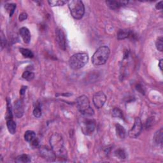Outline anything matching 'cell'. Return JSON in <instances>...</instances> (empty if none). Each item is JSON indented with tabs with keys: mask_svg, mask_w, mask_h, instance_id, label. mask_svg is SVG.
<instances>
[{
	"mask_svg": "<svg viewBox=\"0 0 163 163\" xmlns=\"http://www.w3.org/2000/svg\"><path fill=\"white\" fill-rule=\"evenodd\" d=\"M50 143L52 150L56 156L63 158L65 156L66 151L64 147L63 139L59 134H54L51 137Z\"/></svg>",
	"mask_w": 163,
	"mask_h": 163,
	"instance_id": "1",
	"label": "cell"
},
{
	"mask_svg": "<svg viewBox=\"0 0 163 163\" xmlns=\"http://www.w3.org/2000/svg\"><path fill=\"white\" fill-rule=\"evenodd\" d=\"M110 51L106 46L98 48L92 57V63L94 66H101L105 64L108 59Z\"/></svg>",
	"mask_w": 163,
	"mask_h": 163,
	"instance_id": "2",
	"label": "cell"
},
{
	"mask_svg": "<svg viewBox=\"0 0 163 163\" xmlns=\"http://www.w3.org/2000/svg\"><path fill=\"white\" fill-rule=\"evenodd\" d=\"M78 110L84 116L92 117L94 112L90 106V101L86 96H80L77 99L76 101Z\"/></svg>",
	"mask_w": 163,
	"mask_h": 163,
	"instance_id": "3",
	"label": "cell"
},
{
	"mask_svg": "<svg viewBox=\"0 0 163 163\" xmlns=\"http://www.w3.org/2000/svg\"><path fill=\"white\" fill-rule=\"evenodd\" d=\"M68 7L71 15L76 19H80L85 13V7L80 0H71L68 1Z\"/></svg>",
	"mask_w": 163,
	"mask_h": 163,
	"instance_id": "4",
	"label": "cell"
},
{
	"mask_svg": "<svg viewBox=\"0 0 163 163\" xmlns=\"http://www.w3.org/2000/svg\"><path fill=\"white\" fill-rule=\"evenodd\" d=\"M89 56L86 53H78L72 56L69 61L70 68L73 69H79L88 62Z\"/></svg>",
	"mask_w": 163,
	"mask_h": 163,
	"instance_id": "5",
	"label": "cell"
},
{
	"mask_svg": "<svg viewBox=\"0 0 163 163\" xmlns=\"http://www.w3.org/2000/svg\"><path fill=\"white\" fill-rule=\"evenodd\" d=\"M90 117H91L84 116V117L80 119L79 122L82 131L86 135H92L93 132L94 131L96 127V123L94 120Z\"/></svg>",
	"mask_w": 163,
	"mask_h": 163,
	"instance_id": "6",
	"label": "cell"
},
{
	"mask_svg": "<svg viewBox=\"0 0 163 163\" xmlns=\"http://www.w3.org/2000/svg\"><path fill=\"white\" fill-rule=\"evenodd\" d=\"M142 130V123L139 117H136L131 129L129 131V136L132 138H136L139 135Z\"/></svg>",
	"mask_w": 163,
	"mask_h": 163,
	"instance_id": "7",
	"label": "cell"
},
{
	"mask_svg": "<svg viewBox=\"0 0 163 163\" xmlns=\"http://www.w3.org/2000/svg\"><path fill=\"white\" fill-rule=\"evenodd\" d=\"M93 103L97 108H101L105 103L106 100V95L102 91L98 92L93 96Z\"/></svg>",
	"mask_w": 163,
	"mask_h": 163,
	"instance_id": "8",
	"label": "cell"
},
{
	"mask_svg": "<svg viewBox=\"0 0 163 163\" xmlns=\"http://www.w3.org/2000/svg\"><path fill=\"white\" fill-rule=\"evenodd\" d=\"M56 40L58 43V45L60 48L62 50H66V40L65 37V34L63 31L61 29H58L56 32Z\"/></svg>",
	"mask_w": 163,
	"mask_h": 163,
	"instance_id": "9",
	"label": "cell"
},
{
	"mask_svg": "<svg viewBox=\"0 0 163 163\" xmlns=\"http://www.w3.org/2000/svg\"><path fill=\"white\" fill-rule=\"evenodd\" d=\"M24 103L22 100H19L16 101L14 106V113L17 118H20L22 117L24 112Z\"/></svg>",
	"mask_w": 163,
	"mask_h": 163,
	"instance_id": "10",
	"label": "cell"
},
{
	"mask_svg": "<svg viewBox=\"0 0 163 163\" xmlns=\"http://www.w3.org/2000/svg\"><path fill=\"white\" fill-rule=\"evenodd\" d=\"M20 35L21 36L22 40H24V43H30L31 40V33L30 32V30H28L27 28L23 27L20 29L19 30Z\"/></svg>",
	"mask_w": 163,
	"mask_h": 163,
	"instance_id": "11",
	"label": "cell"
},
{
	"mask_svg": "<svg viewBox=\"0 0 163 163\" xmlns=\"http://www.w3.org/2000/svg\"><path fill=\"white\" fill-rule=\"evenodd\" d=\"M42 156L46 159H48L49 161H53V159L56 158V155L54 153L53 151L48 149V148H42V150H40Z\"/></svg>",
	"mask_w": 163,
	"mask_h": 163,
	"instance_id": "12",
	"label": "cell"
},
{
	"mask_svg": "<svg viewBox=\"0 0 163 163\" xmlns=\"http://www.w3.org/2000/svg\"><path fill=\"white\" fill-rule=\"evenodd\" d=\"M128 1H106V3L112 9H117V8L126 5Z\"/></svg>",
	"mask_w": 163,
	"mask_h": 163,
	"instance_id": "13",
	"label": "cell"
},
{
	"mask_svg": "<svg viewBox=\"0 0 163 163\" xmlns=\"http://www.w3.org/2000/svg\"><path fill=\"white\" fill-rule=\"evenodd\" d=\"M7 126L8 131L11 134H15L16 132V123L13 119L7 121Z\"/></svg>",
	"mask_w": 163,
	"mask_h": 163,
	"instance_id": "14",
	"label": "cell"
},
{
	"mask_svg": "<svg viewBox=\"0 0 163 163\" xmlns=\"http://www.w3.org/2000/svg\"><path fill=\"white\" fill-rule=\"evenodd\" d=\"M116 133L117 135L120 138L123 139L126 137V131L123 126H122L120 124L116 125Z\"/></svg>",
	"mask_w": 163,
	"mask_h": 163,
	"instance_id": "15",
	"label": "cell"
},
{
	"mask_svg": "<svg viewBox=\"0 0 163 163\" xmlns=\"http://www.w3.org/2000/svg\"><path fill=\"white\" fill-rule=\"evenodd\" d=\"M36 138V134L33 131H27L24 134V139L28 142L31 143Z\"/></svg>",
	"mask_w": 163,
	"mask_h": 163,
	"instance_id": "16",
	"label": "cell"
},
{
	"mask_svg": "<svg viewBox=\"0 0 163 163\" xmlns=\"http://www.w3.org/2000/svg\"><path fill=\"white\" fill-rule=\"evenodd\" d=\"M131 34V32L129 30H120L117 34V38L119 40H124L130 36Z\"/></svg>",
	"mask_w": 163,
	"mask_h": 163,
	"instance_id": "17",
	"label": "cell"
},
{
	"mask_svg": "<svg viewBox=\"0 0 163 163\" xmlns=\"http://www.w3.org/2000/svg\"><path fill=\"white\" fill-rule=\"evenodd\" d=\"M12 115V109H11V106L10 103V101L7 99V113H6V120H10V119H13Z\"/></svg>",
	"mask_w": 163,
	"mask_h": 163,
	"instance_id": "18",
	"label": "cell"
},
{
	"mask_svg": "<svg viewBox=\"0 0 163 163\" xmlns=\"http://www.w3.org/2000/svg\"><path fill=\"white\" fill-rule=\"evenodd\" d=\"M15 161L17 162L27 163V162H31V158L28 155H26V154H22V155H20L17 157Z\"/></svg>",
	"mask_w": 163,
	"mask_h": 163,
	"instance_id": "19",
	"label": "cell"
},
{
	"mask_svg": "<svg viewBox=\"0 0 163 163\" xmlns=\"http://www.w3.org/2000/svg\"><path fill=\"white\" fill-rule=\"evenodd\" d=\"M19 51H20V53L22 54V56L25 57L32 58V57H33V56H34L33 52H32L30 50H29V49L21 48H20Z\"/></svg>",
	"mask_w": 163,
	"mask_h": 163,
	"instance_id": "20",
	"label": "cell"
},
{
	"mask_svg": "<svg viewBox=\"0 0 163 163\" xmlns=\"http://www.w3.org/2000/svg\"><path fill=\"white\" fill-rule=\"evenodd\" d=\"M5 9L7 10V11L9 13V15L10 17L12 16L13 13H14V11L15 10L16 8V5L13 3L11 4H6L5 6Z\"/></svg>",
	"mask_w": 163,
	"mask_h": 163,
	"instance_id": "21",
	"label": "cell"
},
{
	"mask_svg": "<svg viewBox=\"0 0 163 163\" xmlns=\"http://www.w3.org/2000/svg\"><path fill=\"white\" fill-rule=\"evenodd\" d=\"M22 78L28 81H31L34 78V74L30 71H26L22 74Z\"/></svg>",
	"mask_w": 163,
	"mask_h": 163,
	"instance_id": "22",
	"label": "cell"
},
{
	"mask_svg": "<svg viewBox=\"0 0 163 163\" xmlns=\"http://www.w3.org/2000/svg\"><path fill=\"white\" fill-rule=\"evenodd\" d=\"M155 141L158 143H162V129H161L158 132L156 133L155 137Z\"/></svg>",
	"mask_w": 163,
	"mask_h": 163,
	"instance_id": "23",
	"label": "cell"
},
{
	"mask_svg": "<svg viewBox=\"0 0 163 163\" xmlns=\"http://www.w3.org/2000/svg\"><path fill=\"white\" fill-rule=\"evenodd\" d=\"M66 3L65 1H63V0H51V1H48V3L50 4L52 7H56V6H63Z\"/></svg>",
	"mask_w": 163,
	"mask_h": 163,
	"instance_id": "24",
	"label": "cell"
},
{
	"mask_svg": "<svg viewBox=\"0 0 163 163\" xmlns=\"http://www.w3.org/2000/svg\"><path fill=\"white\" fill-rule=\"evenodd\" d=\"M156 47L160 52H162L163 50V38L162 37H159L158 38L156 43Z\"/></svg>",
	"mask_w": 163,
	"mask_h": 163,
	"instance_id": "25",
	"label": "cell"
},
{
	"mask_svg": "<svg viewBox=\"0 0 163 163\" xmlns=\"http://www.w3.org/2000/svg\"><path fill=\"white\" fill-rule=\"evenodd\" d=\"M115 155L116 157H117L119 159H126V154L124 150L122 149H118L115 152Z\"/></svg>",
	"mask_w": 163,
	"mask_h": 163,
	"instance_id": "26",
	"label": "cell"
},
{
	"mask_svg": "<svg viewBox=\"0 0 163 163\" xmlns=\"http://www.w3.org/2000/svg\"><path fill=\"white\" fill-rule=\"evenodd\" d=\"M112 115L114 117H119L121 119H123V114L120 109L115 108L112 111Z\"/></svg>",
	"mask_w": 163,
	"mask_h": 163,
	"instance_id": "27",
	"label": "cell"
},
{
	"mask_svg": "<svg viewBox=\"0 0 163 163\" xmlns=\"http://www.w3.org/2000/svg\"><path fill=\"white\" fill-rule=\"evenodd\" d=\"M33 115H34V117H40L41 115H42V109L40 107V106H37L33 110Z\"/></svg>",
	"mask_w": 163,
	"mask_h": 163,
	"instance_id": "28",
	"label": "cell"
},
{
	"mask_svg": "<svg viewBox=\"0 0 163 163\" xmlns=\"http://www.w3.org/2000/svg\"><path fill=\"white\" fill-rule=\"evenodd\" d=\"M6 38L4 36V34L3 33V32H1V49L5 47V46L6 45Z\"/></svg>",
	"mask_w": 163,
	"mask_h": 163,
	"instance_id": "29",
	"label": "cell"
},
{
	"mask_svg": "<svg viewBox=\"0 0 163 163\" xmlns=\"http://www.w3.org/2000/svg\"><path fill=\"white\" fill-rule=\"evenodd\" d=\"M30 145H31V146L33 147V148H36V147H38V145H39V140H38V139L37 138H36L35 139H34V140H33L30 143Z\"/></svg>",
	"mask_w": 163,
	"mask_h": 163,
	"instance_id": "30",
	"label": "cell"
},
{
	"mask_svg": "<svg viewBox=\"0 0 163 163\" xmlns=\"http://www.w3.org/2000/svg\"><path fill=\"white\" fill-rule=\"evenodd\" d=\"M27 18H28L27 13H25V12H23V13L20 14L19 17V19L20 21H23V20H26Z\"/></svg>",
	"mask_w": 163,
	"mask_h": 163,
	"instance_id": "31",
	"label": "cell"
},
{
	"mask_svg": "<svg viewBox=\"0 0 163 163\" xmlns=\"http://www.w3.org/2000/svg\"><path fill=\"white\" fill-rule=\"evenodd\" d=\"M152 122H153V120H152V119H148L147 121V123H146V127H147V129H148V128H150L151 126H152Z\"/></svg>",
	"mask_w": 163,
	"mask_h": 163,
	"instance_id": "32",
	"label": "cell"
},
{
	"mask_svg": "<svg viewBox=\"0 0 163 163\" xmlns=\"http://www.w3.org/2000/svg\"><path fill=\"white\" fill-rule=\"evenodd\" d=\"M156 8L158 10H162V1H160L158 3H157L156 5Z\"/></svg>",
	"mask_w": 163,
	"mask_h": 163,
	"instance_id": "33",
	"label": "cell"
},
{
	"mask_svg": "<svg viewBox=\"0 0 163 163\" xmlns=\"http://www.w3.org/2000/svg\"><path fill=\"white\" fill-rule=\"evenodd\" d=\"M27 89V87H25V86H23L21 89H20V95H24V93L26 92V89Z\"/></svg>",
	"mask_w": 163,
	"mask_h": 163,
	"instance_id": "34",
	"label": "cell"
},
{
	"mask_svg": "<svg viewBox=\"0 0 163 163\" xmlns=\"http://www.w3.org/2000/svg\"><path fill=\"white\" fill-rule=\"evenodd\" d=\"M162 59H161L159 61V66L160 68V69H161V71L162 70Z\"/></svg>",
	"mask_w": 163,
	"mask_h": 163,
	"instance_id": "35",
	"label": "cell"
}]
</instances>
